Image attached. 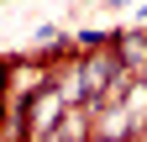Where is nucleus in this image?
Listing matches in <instances>:
<instances>
[{
	"mask_svg": "<svg viewBox=\"0 0 147 142\" xmlns=\"http://www.w3.org/2000/svg\"><path fill=\"white\" fill-rule=\"evenodd\" d=\"M110 5H126V0H110Z\"/></svg>",
	"mask_w": 147,
	"mask_h": 142,
	"instance_id": "7ed1b4c3",
	"label": "nucleus"
},
{
	"mask_svg": "<svg viewBox=\"0 0 147 142\" xmlns=\"http://www.w3.org/2000/svg\"><path fill=\"white\" fill-rule=\"evenodd\" d=\"M116 58L131 74H147V37H116Z\"/></svg>",
	"mask_w": 147,
	"mask_h": 142,
	"instance_id": "f257e3e1",
	"label": "nucleus"
},
{
	"mask_svg": "<svg viewBox=\"0 0 147 142\" xmlns=\"http://www.w3.org/2000/svg\"><path fill=\"white\" fill-rule=\"evenodd\" d=\"M95 142H131V137H95Z\"/></svg>",
	"mask_w": 147,
	"mask_h": 142,
	"instance_id": "f03ea898",
	"label": "nucleus"
}]
</instances>
